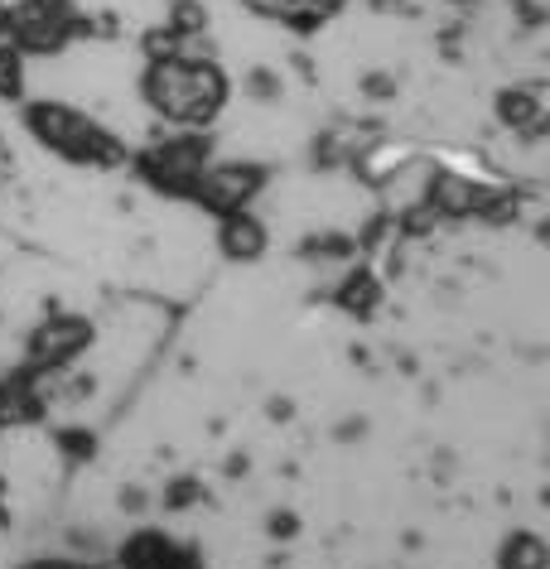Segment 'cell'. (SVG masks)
Masks as SVG:
<instances>
[{"label":"cell","instance_id":"1","mask_svg":"<svg viewBox=\"0 0 550 569\" xmlns=\"http://www.w3.org/2000/svg\"><path fill=\"white\" fill-rule=\"evenodd\" d=\"M140 102L174 131H213L232 102V78L218 59H160L140 68Z\"/></svg>","mask_w":550,"mask_h":569},{"label":"cell","instance_id":"2","mask_svg":"<svg viewBox=\"0 0 550 569\" xmlns=\"http://www.w3.org/2000/svg\"><path fill=\"white\" fill-rule=\"evenodd\" d=\"M20 121L39 150H49L53 160L73 164V169H121L131 160V146L121 140V131H111L102 117H92L88 107H73L63 97H24Z\"/></svg>","mask_w":550,"mask_h":569},{"label":"cell","instance_id":"3","mask_svg":"<svg viewBox=\"0 0 550 569\" xmlns=\"http://www.w3.org/2000/svg\"><path fill=\"white\" fill-rule=\"evenodd\" d=\"M218 160V140L208 131H174V136H160V140H146L140 150H131V174L146 183L150 193L160 198H174V203H189L193 183L208 164Z\"/></svg>","mask_w":550,"mask_h":569},{"label":"cell","instance_id":"4","mask_svg":"<svg viewBox=\"0 0 550 569\" xmlns=\"http://www.w3.org/2000/svg\"><path fill=\"white\" fill-rule=\"evenodd\" d=\"M266 179H271V169L257 164V160H213L199 174V183H193L189 203L203 208L208 218H222V212L257 203V198L266 193Z\"/></svg>","mask_w":550,"mask_h":569},{"label":"cell","instance_id":"5","mask_svg":"<svg viewBox=\"0 0 550 569\" xmlns=\"http://www.w3.org/2000/svg\"><path fill=\"white\" fill-rule=\"evenodd\" d=\"M6 39L24 59H63L78 39V16H59V10H44L34 0H10Z\"/></svg>","mask_w":550,"mask_h":569},{"label":"cell","instance_id":"6","mask_svg":"<svg viewBox=\"0 0 550 569\" xmlns=\"http://www.w3.org/2000/svg\"><path fill=\"white\" fill-rule=\"evenodd\" d=\"M92 343H97L92 319H82V315H49L30 338H24V367L39 372V377L63 372V367H73Z\"/></svg>","mask_w":550,"mask_h":569},{"label":"cell","instance_id":"7","mask_svg":"<svg viewBox=\"0 0 550 569\" xmlns=\"http://www.w3.org/2000/svg\"><path fill=\"white\" fill-rule=\"evenodd\" d=\"M247 16L290 34H314L338 16V0H242Z\"/></svg>","mask_w":550,"mask_h":569},{"label":"cell","instance_id":"8","mask_svg":"<svg viewBox=\"0 0 550 569\" xmlns=\"http://www.w3.org/2000/svg\"><path fill=\"white\" fill-rule=\"evenodd\" d=\"M218 251L228 256V261H261L266 251H271V227H266L251 208H237V212H222L218 218Z\"/></svg>","mask_w":550,"mask_h":569},{"label":"cell","instance_id":"9","mask_svg":"<svg viewBox=\"0 0 550 569\" xmlns=\"http://www.w3.org/2000/svg\"><path fill=\"white\" fill-rule=\"evenodd\" d=\"M546 82H512V88L498 92V102H492V111H498V121L507 126V131L517 136H541L546 131Z\"/></svg>","mask_w":550,"mask_h":569},{"label":"cell","instance_id":"10","mask_svg":"<svg viewBox=\"0 0 550 569\" xmlns=\"http://www.w3.org/2000/svg\"><path fill=\"white\" fill-rule=\"evenodd\" d=\"M483 183L463 179V174H449V169H440V174L426 179V208L434 212V218H478V208L488 203Z\"/></svg>","mask_w":550,"mask_h":569},{"label":"cell","instance_id":"11","mask_svg":"<svg viewBox=\"0 0 550 569\" xmlns=\"http://www.w3.org/2000/svg\"><path fill=\"white\" fill-rule=\"evenodd\" d=\"M44 410V396H39V372L20 367L0 381V425H30Z\"/></svg>","mask_w":550,"mask_h":569},{"label":"cell","instance_id":"12","mask_svg":"<svg viewBox=\"0 0 550 569\" xmlns=\"http://www.w3.org/2000/svg\"><path fill=\"white\" fill-rule=\"evenodd\" d=\"M169 546H174V540H169L164 531H154V526H140V531H131V536L121 540L117 565L121 569H154L169 555Z\"/></svg>","mask_w":550,"mask_h":569},{"label":"cell","instance_id":"13","mask_svg":"<svg viewBox=\"0 0 550 569\" xmlns=\"http://www.w3.org/2000/svg\"><path fill=\"white\" fill-rule=\"evenodd\" d=\"M498 569H550V546L536 531H512L498 546Z\"/></svg>","mask_w":550,"mask_h":569},{"label":"cell","instance_id":"14","mask_svg":"<svg viewBox=\"0 0 550 569\" xmlns=\"http://www.w3.org/2000/svg\"><path fill=\"white\" fill-rule=\"evenodd\" d=\"M24 97H30V59L10 39H0V102L20 107Z\"/></svg>","mask_w":550,"mask_h":569},{"label":"cell","instance_id":"15","mask_svg":"<svg viewBox=\"0 0 550 569\" xmlns=\"http://www.w3.org/2000/svg\"><path fill=\"white\" fill-rule=\"evenodd\" d=\"M338 305H343L348 315L367 319L377 305H382V284H377L372 270H358V276H348V280H343V290H338Z\"/></svg>","mask_w":550,"mask_h":569},{"label":"cell","instance_id":"16","mask_svg":"<svg viewBox=\"0 0 550 569\" xmlns=\"http://www.w3.org/2000/svg\"><path fill=\"white\" fill-rule=\"evenodd\" d=\"M304 251L314 256V261H343V256L358 251V241L343 237V232H323V237H309V241H304Z\"/></svg>","mask_w":550,"mask_h":569},{"label":"cell","instance_id":"17","mask_svg":"<svg viewBox=\"0 0 550 569\" xmlns=\"http://www.w3.org/2000/svg\"><path fill=\"white\" fill-rule=\"evenodd\" d=\"M59 449L68 453L73 463H82V459H92V449H97V439L88 435V430H63L59 435Z\"/></svg>","mask_w":550,"mask_h":569},{"label":"cell","instance_id":"18","mask_svg":"<svg viewBox=\"0 0 550 569\" xmlns=\"http://www.w3.org/2000/svg\"><path fill=\"white\" fill-rule=\"evenodd\" d=\"M199 497H203V488H199V482H193V478H179L174 482V488H169L164 492V507H193V502H199Z\"/></svg>","mask_w":550,"mask_h":569},{"label":"cell","instance_id":"19","mask_svg":"<svg viewBox=\"0 0 550 569\" xmlns=\"http://www.w3.org/2000/svg\"><path fill=\"white\" fill-rule=\"evenodd\" d=\"M154 569H203V555L189 550V546H169V555Z\"/></svg>","mask_w":550,"mask_h":569},{"label":"cell","instance_id":"20","mask_svg":"<svg viewBox=\"0 0 550 569\" xmlns=\"http://www.w3.org/2000/svg\"><path fill=\"white\" fill-rule=\"evenodd\" d=\"M294 531H300V521H294V511H276V517H271V536H294Z\"/></svg>","mask_w":550,"mask_h":569},{"label":"cell","instance_id":"21","mask_svg":"<svg viewBox=\"0 0 550 569\" xmlns=\"http://www.w3.org/2000/svg\"><path fill=\"white\" fill-rule=\"evenodd\" d=\"M20 569H97V565H88V560H30Z\"/></svg>","mask_w":550,"mask_h":569},{"label":"cell","instance_id":"22","mask_svg":"<svg viewBox=\"0 0 550 569\" xmlns=\"http://www.w3.org/2000/svg\"><path fill=\"white\" fill-rule=\"evenodd\" d=\"M372 6H406V0H372Z\"/></svg>","mask_w":550,"mask_h":569},{"label":"cell","instance_id":"23","mask_svg":"<svg viewBox=\"0 0 550 569\" xmlns=\"http://www.w3.org/2000/svg\"><path fill=\"white\" fill-rule=\"evenodd\" d=\"M444 6H473V0H444Z\"/></svg>","mask_w":550,"mask_h":569}]
</instances>
